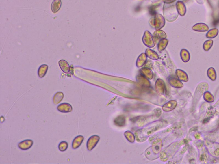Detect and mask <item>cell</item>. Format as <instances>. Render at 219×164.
<instances>
[{
    "mask_svg": "<svg viewBox=\"0 0 219 164\" xmlns=\"http://www.w3.org/2000/svg\"><path fill=\"white\" fill-rule=\"evenodd\" d=\"M164 2L166 3H170L175 1V0H164Z\"/></svg>",
    "mask_w": 219,
    "mask_h": 164,
    "instance_id": "obj_30",
    "label": "cell"
},
{
    "mask_svg": "<svg viewBox=\"0 0 219 164\" xmlns=\"http://www.w3.org/2000/svg\"><path fill=\"white\" fill-rule=\"evenodd\" d=\"M176 105H177V102L174 100H172L165 104L163 107L162 109L164 111L168 112V111L173 110L175 108Z\"/></svg>",
    "mask_w": 219,
    "mask_h": 164,
    "instance_id": "obj_21",
    "label": "cell"
},
{
    "mask_svg": "<svg viewBox=\"0 0 219 164\" xmlns=\"http://www.w3.org/2000/svg\"><path fill=\"white\" fill-rule=\"evenodd\" d=\"M168 43H169V41L166 38L159 41L157 44V49L158 51L160 52L163 51L167 47Z\"/></svg>",
    "mask_w": 219,
    "mask_h": 164,
    "instance_id": "obj_22",
    "label": "cell"
},
{
    "mask_svg": "<svg viewBox=\"0 0 219 164\" xmlns=\"http://www.w3.org/2000/svg\"><path fill=\"white\" fill-rule=\"evenodd\" d=\"M33 144L34 141L32 140H25L18 143V147L22 150H26L31 148Z\"/></svg>",
    "mask_w": 219,
    "mask_h": 164,
    "instance_id": "obj_7",
    "label": "cell"
},
{
    "mask_svg": "<svg viewBox=\"0 0 219 164\" xmlns=\"http://www.w3.org/2000/svg\"><path fill=\"white\" fill-rule=\"evenodd\" d=\"M100 138L96 135H92L88 139L87 143V149L89 151L92 150L97 145L99 140Z\"/></svg>",
    "mask_w": 219,
    "mask_h": 164,
    "instance_id": "obj_4",
    "label": "cell"
},
{
    "mask_svg": "<svg viewBox=\"0 0 219 164\" xmlns=\"http://www.w3.org/2000/svg\"><path fill=\"white\" fill-rule=\"evenodd\" d=\"M49 69V66L46 64H43L40 66L38 68V75L40 78H42L45 76Z\"/></svg>",
    "mask_w": 219,
    "mask_h": 164,
    "instance_id": "obj_18",
    "label": "cell"
},
{
    "mask_svg": "<svg viewBox=\"0 0 219 164\" xmlns=\"http://www.w3.org/2000/svg\"><path fill=\"white\" fill-rule=\"evenodd\" d=\"M169 83L172 87L176 88H180L183 86V84L179 79H176L175 77H170L168 79Z\"/></svg>",
    "mask_w": 219,
    "mask_h": 164,
    "instance_id": "obj_8",
    "label": "cell"
},
{
    "mask_svg": "<svg viewBox=\"0 0 219 164\" xmlns=\"http://www.w3.org/2000/svg\"><path fill=\"white\" fill-rule=\"evenodd\" d=\"M147 61V57L146 53H141L138 57V59L136 61V66L138 68L142 67L144 66Z\"/></svg>",
    "mask_w": 219,
    "mask_h": 164,
    "instance_id": "obj_13",
    "label": "cell"
},
{
    "mask_svg": "<svg viewBox=\"0 0 219 164\" xmlns=\"http://www.w3.org/2000/svg\"><path fill=\"white\" fill-rule=\"evenodd\" d=\"M84 140V137L82 135H79L76 136L72 142V148L73 149L78 148L81 145Z\"/></svg>",
    "mask_w": 219,
    "mask_h": 164,
    "instance_id": "obj_10",
    "label": "cell"
},
{
    "mask_svg": "<svg viewBox=\"0 0 219 164\" xmlns=\"http://www.w3.org/2000/svg\"><path fill=\"white\" fill-rule=\"evenodd\" d=\"M180 57L181 60L184 62H188L190 58V53L186 49H182L180 52Z\"/></svg>",
    "mask_w": 219,
    "mask_h": 164,
    "instance_id": "obj_19",
    "label": "cell"
},
{
    "mask_svg": "<svg viewBox=\"0 0 219 164\" xmlns=\"http://www.w3.org/2000/svg\"><path fill=\"white\" fill-rule=\"evenodd\" d=\"M165 25V19L162 15L156 14L154 17V27L156 30H161Z\"/></svg>",
    "mask_w": 219,
    "mask_h": 164,
    "instance_id": "obj_3",
    "label": "cell"
},
{
    "mask_svg": "<svg viewBox=\"0 0 219 164\" xmlns=\"http://www.w3.org/2000/svg\"><path fill=\"white\" fill-rule=\"evenodd\" d=\"M59 66L61 70L65 74L70 72V66L68 62L65 60H60L58 62Z\"/></svg>",
    "mask_w": 219,
    "mask_h": 164,
    "instance_id": "obj_11",
    "label": "cell"
},
{
    "mask_svg": "<svg viewBox=\"0 0 219 164\" xmlns=\"http://www.w3.org/2000/svg\"><path fill=\"white\" fill-rule=\"evenodd\" d=\"M114 122H115L116 124H117V125L122 126L123 124H124L125 122V119L124 118L120 116L117 118Z\"/></svg>",
    "mask_w": 219,
    "mask_h": 164,
    "instance_id": "obj_29",
    "label": "cell"
},
{
    "mask_svg": "<svg viewBox=\"0 0 219 164\" xmlns=\"http://www.w3.org/2000/svg\"><path fill=\"white\" fill-rule=\"evenodd\" d=\"M136 80L138 83L146 87H149L150 86V82L149 81L148 79L143 76L142 74L138 75L136 77Z\"/></svg>",
    "mask_w": 219,
    "mask_h": 164,
    "instance_id": "obj_15",
    "label": "cell"
},
{
    "mask_svg": "<svg viewBox=\"0 0 219 164\" xmlns=\"http://www.w3.org/2000/svg\"><path fill=\"white\" fill-rule=\"evenodd\" d=\"M175 74L180 81L185 82H187L188 81L189 78L188 74L183 70L177 69L175 72Z\"/></svg>",
    "mask_w": 219,
    "mask_h": 164,
    "instance_id": "obj_9",
    "label": "cell"
},
{
    "mask_svg": "<svg viewBox=\"0 0 219 164\" xmlns=\"http://www.w3.org/2000/svg\"><path fill=\"white\" fill-rule=\"evenodd\" d=\"M207 75L211 81H215L216 80L217 74L214 68L211 67L208 68L207 71Z\"/></svg>",
    "mask_w": 219,
    "mask_h": 164,
    "instance_id": "obj_26",
    "label": "cell"
},
{
    "mask_svg": "<svg viewBox=\"0 0 219 164\" xmlns=\"http://www.w3.org/2000/svg\"><path fill=\"white\" fill-rule=\"evenodd\" d=\"M164 16L165 19L169 22H173L178 18L179 13L174 6L164 8Z\"/></svg>",
    "mask_w": 219,
    "mask_h": 164,
    "instance_id": "obj_1",
    "label": "cell"
},
{
    "mask_svg": "<svg viewBox=\"0 0 219 164\" xmlns=\"http://www.w3.org/2000/svg\"><path fill=\"white\" fill-rule=\"evenodd\" d=\"M58 111L62 113H68L73 110L72 105L67 102H63L59 104L57 107Z\"/></svg>",
    "mask_w": 219,
    "mask_h": 164,
    "instance_id": "obj_5",
    "label": "cell"
},
{
    "mask_svg": "<svg viewBox=\"0 0 219 164\" xmlns=\"http://www.w3.org/2000/svg\"><path fill=\"white\" fill-rule=\"evenodd\" d=\"M142 40L144 45H146L148 48H153L155 46L153 36L149 31H146L144 32Z\"/></svg>",
    "mask_w": 219,
    "mask_h": 164,
    "instance_id": "obj_2",
    "label": "cell"
},
{
    "mask_svg": "<svg viewBox=\"0 0 219 164\" xmlns=\"http://www.w3.org/2000/svg\"><path fill=\"white\" fill-rule=\"evenodd\" d=\"M214 42L212 40H209L204 42L203 44V48L205 51H208L212 48Z\"/></svg>",
    "mask_w": 219,
    "mask_h": 164,
    "instance_id": "obj_27",
    "label": "cell"
},
{
    "mask_svg": "<svg viewBox=\"0 0 219 164\" xmlns=\"http://www.w3.org/2000/svg\"><path fill=\"white\" fill-rule=\"evenodd\" d=\"M218 29L217 28H214L208 31L206 34V37L208 39H214L218 36Z\"/></svg>",
    "mask_w": 219,
    "mask_h": 164,
    "instance_id": "obj_25",
    "label": "cell"
},
{
    "mask_svg": "<svg viewBox=\"0 0 219 164\" xmlns=\"http://www.w3.org/2000/svg\"><path fill=\"white\" fill-rule=\"evenodd\" d=\"M62 6L61 0H54L51 5V10L52 12L56 13L60 10Z\"/></svg>",
    "mask_w": 219,
    "mask_h": 164,
    "instance_id": "obj_17",
    "label": "cell"
},
{
    "mask_svg": "<svg viewBox=\"0 0 219 164\" xmlns=\"http://www.w3.org/2000/svg\"><path fill=\"white\" fill-rule=\"evenodd\" d=\"M176 9L179 14L181 16H184L186 13V8L182 2L180 1L177 2L176 3Z\"/></svg>",
    "mask_w": 219,
    "mask_h": 164,
    "instance_id": "obj_14",
    "label": "cell"
},
{
    "mask_svg": "<svg viewBox=\"0 0 219 164\" xmlns=\"http://www.w3.org/2000/svg\"><path fill=\"white\" fill-rule=\"evenodd\" d=\"M68 143L66 141H62L58 145V149L61 152H64L68 148Z\"/></svg>",
    "mask_w": 219,
    "mask_h": 164,
    "instance_id": "obj_28",
    "label": "cell"
},
{
    "mask_svg": "<svg viewBox=\"0 0 219 164\" xmlns=\"http://www.w3.org/2000/svg\"><path fill=\"white\" fill-rule=\"evenodd\" d=\"M155 88L159 92H164L165 89V85L164 81L162 79H157L156 82Z\"/></svg>",
    "mask_w": 219,
    "mask_h": 164,
    "instance_id": "obj_24",
    "label": "cell"
},
{
    "mask_svg": "<svg viewBox=\"0 0 219 164\" xmlns=\"http://www.w3.org/2000/svg\"><path fill=\"white\" fill-rule=\"evenodd\" d=\"M64 98V94L63 92H56L53 97V102L55 105H57L62 101Z\"/></svg>",
    "mask_w": 219,
    "mask_h": 164,
    "instance_id": "obj_23",
    "label": "cell"
},
{
    "mask_svg": "<svg viewBox=\"0 0 219 164\" xmlns=\"http://www.w3.org/2000/svg\"><path fill=\"white\" fill-rule=\"evenodd\" d=\"M147 57L153 60H157L159 59V56L156 52L149 48H148L145 51Z\"/></svg>",
    "mask_w": 219,
    "mask_h": 164,
    "instance_id": "obj_16",
    "label": "cell"
},
{
    "mask_svg": "<svg viewBox=\"0 0 219 164\" xmlns=\"http://www.w3.org/2000/svg\"><path fill=\"white\" fill-rule=\"evenodd\" d=\"M153 36V38L161 40L166 38V34L165 32L162 30H157L154 32Z\"/></svg>",
    "mask_w": 219,
    "mask_h": 164,
    "instance_id": "obj_20",
    "label": "cell"
},
{
    "mask_svg": "<svg viewBox=\"0 0 219 164\" xmlns=\"http://www.w3.org/2000/svg\"><path fill=\"white\" fill-rule=\"evenodd\" d=\"M140 74L149 80L153 79V71L149 68H142L140 70Z\"/></svg>",
    "mask_w": 219,
    "mask_h": 164,
    "instance_id": "obj_12",
    "label": "cell"
},
{
    "mask_svg": "<svg viewBox=\"0 0 219 164\" xmlns=\"http://www.w3.org/2000/svg\"><path fill=\"white\" fill-rule=\"evenodd\" d=\"M192 29L193 31L199 32H205L209 31L208 25L204 23H198L195 24L192 27Z\"/></svg>",
    "mask_w": 219,
    "mask_h": 164,
    "instance_id": "obj_6",
    "label": "cell"
}]
</instances>
